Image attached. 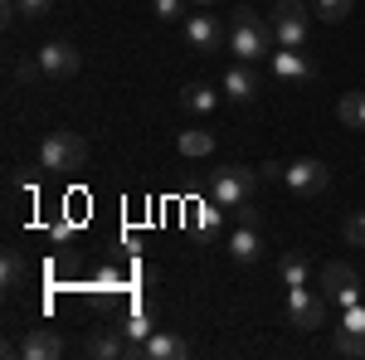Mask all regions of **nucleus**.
I'll list each match as a JSON object with an SVG mask.
<instances>
[{
	"instance_id": "nucleus-1",
	"label": "nucleus",
	"mask_w": 365,
	"mask_h": 360,
	"mask_svg": "<svg viewBox=\"0 0 365 360\" xmlns=\"http://www.w3.org/2000/svg\"><path fill=\"white\" fill-rule=\"evenodd\" d=\"M273 44H278L273 20H258L249 10V0H244V5L234 10V20H229V54L239 58V63H258Z\"/></svg>"
},
{
	"instance_id": "nucleus-2",
	"label": "nucleus",
	"mask_w": 365,
	"mask_h": 360,
	"mask_svg": "<svg viewBox=\"0 0 365 360\" xmlns=\"http://www.w3.org/2000/svg\"><path fill=\"white\" fill-rule=\"evenodd\" d=\"M83 161H88V141L78 132H49L39 141V170H49V175H68Z\"/></svg>"
},
{
	"instance_id": "nucleus-3",
	"label": "nucleus",
	"mask_w": 365,
	"mask_h": 360,
	"mask_svg": "<svg viewBox=\"0 0 365 360\" xmlns=\"http://www.w3.org/2000/svg\"><path fill=\"white\" fill-rule=\"evenodd\" d=\"M258 180H263V175L253 166H225V170H215V180H210V200H215L220 210H239V205L253 200Z\"/></svg>"
},
{
	"instance_id": "nucleus-4",
	"label": "nucleus",
	"mask_w": 365,
	"mask_h": 360,
	"mask_svg": "<svg viewBox=\"0 0 365 360\" xmlns=\"http://www.w3.org/2000/svg\"><path fill=\"white\" fill-rule=\"evenodd\" d=\"M317 282H322V297L331 307H356V302H365L361 297V277H356V268L351 263H327L322 273H317Z\"/></svg>"
},
{
	"instance_id": "nucleus-5",
	"label": "nucleus",
	"mask_w": 365,
	"mask_h": 360,
	"mask_svg": "<svg viewBox=\"0 0 365 360\" xmlns=\"http://www.w3.org/2000/svg\"><path fill=\"white\" fill-rule=\"evenodd\" d=\"M327 297L322 292H312L307 282L302 287H287V322L297 326V331H317L322 322H327Z\"/></svg>"
},
{
	"instance_id": "nucleus-6",
	"label": "nucleus",
	"mask_w": 365,
	"mask_h": 360,
	"mask_svg": "<svg viewBox=\"0 0 365 360\" xmlns=\"http://www.w3.org/2000/svg\"><path fill=\"white\" fill-rule=\"evenodd\" d=\"M273 34L282 49H302L307 44V5L302 0H278L273 5Z\"/></svg>"
},
{
	"instance_id": "nucleus-7",
	"label": "nucleus",
	"mask_w": 365,
	"mask_h": 360,
	"mask_svg": "<svg viewBox=\"0 0 365 360\" xmlns=\"http://www.w3.org/2000/svg\"><path fill=\"white\" fill-rule=\"evenodd\" d=\"M282 185L292 195H322L331 185V170L322 166V161H312V156H302V161H292V166L282 170Z\"/></svg>"
},
{
	"instance_id": "nucleus-8",
	"label": "nucleus",
	"mask_w": 365,
	"mask_h": 360,
	"mask_svg": "<svg viewBox=\"0 0 365 360\" xmlns=\"http://www.w3.org/2000/svg\"><path fill=\"white\" fill-rule=\"evenodd\" d=\"M39 63H44V78L63 83V78H73V73H78L83 54H78V49H73L68 39H49V44L39 49Z\"/></svg>"
},
{
	"instance_id": "nucleus-9",
	"label": "nucleus",
	"mask_w": 365,
	"mask_h": 360,
	"mask_svg": "<svg viewBox=\"0 0 365 360\" xmlns=\"http://www.w3.org/2000/svg\"><path fill=\"white\" fill-rule=\"evenodd\" d=\"M185 44H190L195 54H220V49H225V25H220L215 15H190V20H185Z\"/></svg>"
},
{
	"instance_id": "nucleus-10",
	"label": "nucleus",
	"mask_w": 365,
	"mask_h": 360,
	"mask_svg": "<svg viewBox=\"0 0 365 360\" xmlns=\"http://www.w3.org/2000/svg\"><path fill=\"white\" fill-rule=\"evenodd\" d=\"M268 63H273V78L278 83H307L312 73H317L302 49H282V44H278V54H268Z\"/></svg>"
},
{
	"instance_id": "nucleus-11",
	"label": "nucleus",
	"mask_w": 365,
	"mask_h": 360,
	"mask_svg": "<svg viewBox=\"0 0 365 360\" xmlns=\"http://www.w3.org/2000/svg\"><path fill=\"white\" fill-rule=\"evenodd\" d=\"M20 356L25 360H58L63 356V336L49 331V326H29L25 341H20Z\"/></svg>"
},
{
	"instance_id": "nucleus-12",
	"label": "nucleus",
	"mask_w": 365,
	"mask_h": 360,
	"mask_svg": "<svg viewBox=\"0 0 365 360\" xmlns=\"http://www.w3.org/2000/svg\"><path fill=\"white\" fill-rule=\"evenodd\" d=\"M258 93H263V78L253 73V63H234L225 73V98L229 103H253Z\"/></svg>"
},
{
	"instance_id": "nucleus-13",
	"label": "nucleus",
	"mask_w": 365,
	"mask_h": 360,
	"mask_svg": "<svg viewBox=\"0 0 365 360\" xmlns=\"http://www.w3.org/2000/svg\"><path fill=\"white\" fill-rule=\"evenodd\" d=\"M229 258H234V263H258V258H263V229H258V224H239V229L229 234Z\"/></svg>"
},
{
	"instance_id": "nucleus-14",
	"label": "nucleus",
	"mask_w": 365,
	"mask_h": 360,
	"mask_svg": "<svg viewBox=\"0 0 365 360\" xmlns=\"http://www.w3.org/2000/svg\"><path fill=\"white\" fill-rule=\"evenodd\" d=\"M83 351H88V356H98V360H122V356H127V336H122V326L93 331L83 341Z\"/></svg>"
},
{
	"instance_id": "nucleus-15",
	"label": "nucleus",
	"mask_w": 365,
	"mask_h": 360,
	"mask_svg": "<svg viewBox=\"0 0 365 360\" xmlns=\"http://www.w3.org/2000/svg\"><path fill=\"white\" fill-rule=\"evenodd\" d=\"M180 108L195 112V117H210V112L220 108V93H215L210 83H185L180 88Z\"/></svg>"
},
{
	"instance_id": "nucleus-16",
	"label": "nucleus",
	"mask_w": 365,
	"mask_h": 360,
	"mask_svg": "<svg viewBox=\"0 0 365 360\" xmlns=\"http://www.w3.org/2000/svg\"><path fill=\"white\" fill-rule=\"evenodd\" d=\"M185 351H190L185 336H175V331H151L146 336V360H180Z\"/></svg>"
},
{
	"instance_id": "nucleus-17",
	"label": "nucleus",
	"mask_w": 365,
	"mask_h": 360,
	"mask_svg": "<svg viewBox=\"0 0 365 360\" xmlns=\"http://www.w3.org/2000/svg\"><path fill=\"white\" fill-rule=\"evenodd\" d=\"M278 277L287 282V287H302V282L312 277L307 253H282V258H278Z\"/></svg>"
},
{
	"instance_id": "nucleus-18",
	"label": "nucleus",
	"mask_w": 365,
	"mask_h": 360,
	"mask_svg": "<svg viewBox=\"0 0 365 360\" xmlns=\"http://www.w3.org/2000/svg\"><path fill=\"white\" fill-rule=\"evenodd\" d=\"M336 117L346 122V127H356V132H365V93H341Z\"/></svg>"
},
{
	"instance_id": "nucleus-19",
	"label": "nucleus",
	"mask_w": 365,
	"mask_h": 360,
	"mask_svg": "<svg viewBox=\"0 0 365 360\" xmlns=\"http://www.w3.org/2000/svg\"><path fill=\"white\" fill-rule=\"evenodd\" d=\"M175 146H180V156H210V151H215V137H210V132H180V137H175Z\"/></svg>"
},
{
	"instance_id": "nucleus-20",
	"label": "nucleus",
	"mask_w": 365,
	"mask_h": 360,
	"mask_svg": "<svg viewBox=\"0 0 365 360\" xmlns=\"http://www.w3.org/2000/svg\"><path fill=\"white\" fill-rule=\"evenodd\" d=\"M0 282H5V292H15L25 282V258L15 249H5V258H0Z\"/></svg>"
},
{
	"instance_id": "nucleus-21",
	"label": "nucleus",
	"mask_w": 365,
	"mask_h": 360,
	"mask_svg": "<svg viewBox=\"0 0 365 360\" xmlns=\"http://www.w3.org/2000/svg\"><path fill=\"white\" fill-rule=\"evenodd\" d=\"M331 351H336V356H356V360H365V331H336Z\"/></svg>"
},
{
	"instance_id": "nucleus-22",
	"label": "nucleus",
	"mask_w": 365,
	"mask_h": 360,
	"mask_svg": "<svg viewBox=\"0 0 365 360\" xmlns=\"http://www.w3.org/2000/svg\"><path fill=\"white\" fill-rule=\"evenodd\" d=\"M341 234H346L351 249H365V210H351V215L341 220Z\"/></svg>"
},
{
	"instance_id": "nucleus-23",
	"label": "nucleus",
	"mask_w": 365,
	"mask_h": 360,
	"mask_svg": "<svg viewBox=\"0 0 365 360\" xmlns=\"http://www.w3.org/2000/svg\"><path fill=\"white\" fill-rule=\"evenodd\" d=\"M151 331H156V326H151V317H146V312H132V317L122 322V336H127V341H146Z\"/></svg>"
},
{
	"instance_id": "nucleus-24",
	"label": "nucleus",
	"mask_w": 365,
	"mask_h": 360,
	"mask_svg": "<svg viewBox=\"0 0 365 360\" xmlns=\"http://www.w3.org/2000/svg\"><path fill=\"white\" fill-rule=\"evenodd\" d=\"M312 10H317V15H322L327 25H341V20L351 15V0H317Z\"/></svg>"
},
{
	"instance_id": "nucleus-25",
	"label": "nucleus",
	"mask_w": 365,
	"mask_h": 360,
	"mask_svg": "<svg viewBox=\"0 0 365 360\" xmlns=\"http://www.w3.org/2000/svg\"><path fill=\"white\" fill-rule=\"evenodd\" d=\"M195 229L200 234H220V205H195Z\"/></svg>"
},
{
	"instance_id": "nucleus-26",
	"label": "nucleus",
	"mask_w": 365,
	"mask_h": 360,
	"mask_svg": "<svg viewBox=\"0 0 365 360\" xmlns=\"http://www.w3.org/2000/svg\"><path fill=\"white\" fill-rule=\"evenodd\" d=\"M39 78H44L39 54H34V58H15V83H39Z\"/></svg>"
},
{
	"instance_id": "nucleus-27",
	"label": "nucleus",
	"mask_w": 365,
	"mask_h": 360,
	"mask_svg": "<svg viewBox=\"0 0 365 360\" xmlns=\"http://www.w3.org/2000/svg\"><path fill=\"white\" fill-rule=\"evenodd\" d=\"M341 331H365V302H356V307L341 312Z\"/></svg>"
},
{
	"instance_id": "nucleus-28",
	"label": "nucleus",
	"mask_w": 365,
	"mask_h": 360,
	"mask_svg": "<svg viewBox=\"0 0 365 360\" xmlns=\"http://www.w3.org/2000/svg\"><path fill=\"white\" fill-rule=\"evenodd\" d=\"M15 10H20V15H29V20H44V15L54 10V0H15Z\"/></svg>"
},
{
	"instance_id": "nucleus-29",
	"label": "nucleus",
	"mask_w": 365,
	"mask_h": 360,
	"mask_svg": "<svg viewBox=\"0 0 365 360\" xmlns=\"http://www.w3.org/2000/svg\"><path fill=\"white\" fill-rule=\"evenodd\" d=\"M151 15H156V20H180V15H185V0H156Z\"/></svg>"
},
{
	"instance_id": "nucleus-30",
	"label": "nucleus",
	"mask_w": 365,
	"mask_h": 360,
	"mask_svg": "<svg viewBox=\"0 0 365 360\" xmlns=\"http://www.w3.org/2000/svg\"><path fill=\"white\" fill-rule=\"evenodd\" d=\"M234 215H239V224H258V229H263V215H258V205H239V210H234Z\"/></svg>"
},
{
	"instance_id": "nucleus-31",
	"label": "nucleus",
	"mask_w": 365,
	"mask_h": 360,
	"mask_svg": "<svg viewBox=\"0 0 365 360\" xmlns=\"http://www.w3.org/2000/svg\"><path fill=\"white\" fill-rule=\"evenodd\" d=\"M282 170H287L282 161H263V170H258V175H263V180H282Z\"/></svg>"
},
{
	"instance_id": "nucleus-32",
	"label": "nucleus",
	"mask_w": 365,
	"mask_h": 360,
	"mask_svg": "<svg viewBox=\"0 0 365 360\" xmlns=\"http://www.w3.org/2000/svg\"><path fill=\"white\" fill-rule=\"evenodd\" d=\"M103 282H113V287H117V282H127V268H122V263H113V268H103Z\"/></svg>"
},
{
	"instance_id": "nucleus-33",
	"label": "nucleus",
	"mask_w": 365,
	"mask_h": 360,
	"mask_svg": "<svg viewBox=\"0 0 365 360\" xmlns=\"http://www.w3.org/2000/svg\"><path fill=\"white\" fill-rule=\"evenodd\" d=\"M190 5H205V10H210V5H215V0H190Z\"/></svg>"
}]
</instances>
